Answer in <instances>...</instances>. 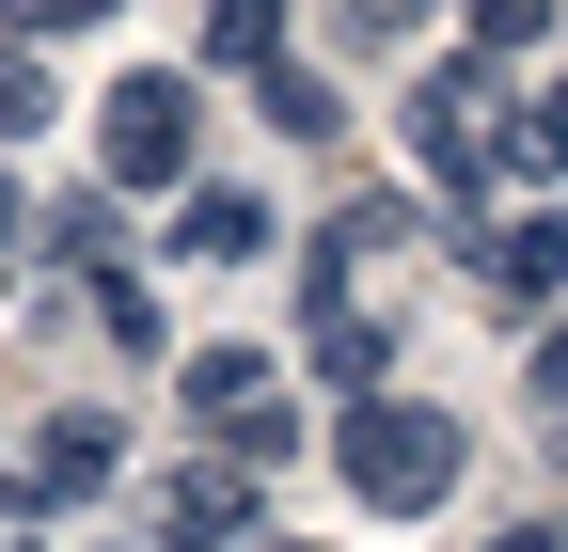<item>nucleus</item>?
<instances>
[{
  "label": "nucleus",
  "mask_w": 568,
  "mask_h": 552,
  "mask_svg": "<svg viewBox=\"0 0 568 552\" xmlns=\"http://www.w3.org/2000/svg\"><path fill=\"white\" fill-rule=\"evenodd\" d=\"M458 458H474V442H458V410H426V395H364V410L332 427V473H347L379 521H426V505L458 490Z\"/></svg>",
  "instance_id": "nucleus-1"
},
{
  "label": "nucleus",
  "mask_w": 568,
  "mask_h": 552,
  "mask_svg": "<svg viewBox=\"0 0 568 552\" xmlns=\"http://www.w3.org/2000/svg\"><path fill=\"white\" fill-rule=\"evenodd\" d=\"M410 174H426V190H458V205L506 190V111H489L474 63H443V80L410 95Z\"/></svg>",
  "instance_id": "nucleus-2"
},
{
  "label": "nucleus",
  "mask_w": 568,
  "mask_h": 552,
  "mask_svg": "<svg viewBox=\"0 0 568 552\" xmlns=\"http://www.w3.org/2000/svg\"><path fill=\"white\" fill-rule=\"evenodd\" d=\"M190 126H205V111H190V80H174V63H142V80L95 111V159H111V190H174V174H190Z\"/></svg>",
  "instance_id": "nucleus-3"
},
{
  "label": "nucleus",
  "mask_w": 568,
  "mask_h": 552,
  "mask_svg": "<svg viewBox=\"0 0 568 552\" xmlns=\"http://www.w3.org/2000/svg\"><path fill=\"white\" fill-rule=\"evenodd\" d=\"M111 458H126L111 410H48L32 458H17V490H32V505H95V490H111Z\"/></svg>",
  "instance_id": "nucleus-4"
},
{
  "label": "nucleus",
  "mask_w": 568,
  "mask_h": 552,
  "mask_svg": "<svg viewBox=\"0 0 568 552\" xmlns=\"http://www.w3.org/2000/svg\"><path fill=\"white\" fill-rule=\"evenodd\" d=\"M474 285H489V300H552V285H568V205H506V222H474Z\"/></svg>",
  "instance_id": "nucleus-5"
},
{
  "label": "nucleus",
  "mask_w": 568,
  "mask_h": 552,
  "mask_svg": "<svg viewBox=\"0 0 568 552\" xmlns=\"http://www.w3.org/2000/svg\"><path fill=\"white\" fill-rule=\"evenodd\" d=\"M253 253H268V205L253 190H190L174 205V268H253Z\"/></svg>",
  "instance_id": "nucleus-6"
},
{
  "label": "nucleus",
  "mask_w": 568,
  "mask_h": 552,
  "mask_svg": "<svg viewBox=\"0 0 568 552\" xmlns=\"http://www.w3.org/2000/svg\"><path fill=\"white\" fill-rule=\"evenodd\" d=\"M174 552H253V490L237 473H174Z\"/></svg>",
  "instance_id": "nucleus-7"
},
{
  "label": "nucleus",
  "mask_w": 568,
  "mask_h": 552,
  "mask_svg": "<svg viewBox=\"0 0 568 552\" xmlns=\"http://www.w3.org/2000/svg\"><path fill=\"white\" fill-rule=\"evenodd\" d=\"M174 395L205 410V427H237V410H268V364H253V348H190V364H174Z\"/></svg>",
  "instance_id": "nucleus-8"
},
{
  "label": "nucleus",
  "mask_w": 568,
  "mask_h": 552,
  "mask_svg": "<svg viewBox=\"0 0 568 552\" xmlns=\"http://www.w3.org/2000/svg\"><path fill=\"white\" fill-rule=\"evenodd\" d=\"M506 174H568V80H537L506 111Z\"/></svg>",
  "instance_id": "nucleus-9"
},
{
  "label": "nucleus",
  "mask_w": 568,
  "mask_h": 552,
  "mask_svg": "<svg viewBox=\"0 0 568 552\" xmlns=\"http://www.w3.org/2000/svg\"><path fill=\"white\" fill-rule=\"evenodd\" d=\"M316 379L364 410V395H379V331H364V316H316Z\"/></svg>",
  "instance_id": "nucleus-10"
},
{
  "label": "nucleus",
  "mask_w": 568,
  "mask_h": 552,
  "mask_svg": "<svg viewBox=\"0 0 568 552\" xmlns=\"http://www.w3.org/2000/svg\"><path fill=\"white\" fill-rule=\"evenodd\" d=\"M268 126H301V143H332L347 111H332V80H316V63H268Z\"/></svg>",
  "instance_id": "nucleus-11"
},
{
  "label": "nucleus",
  "mask_w": 568,
  "mask_h": 552,
  "mask_svg": "<svg viewBox=\"0 0 568 552\" xmlns=\"http://www.w3.org/2000/svg\"><path fill=\"white\" fill-rule=\"evenodd\" d=\"M48 268H111V205H95V190L48 205Z\"/></svg>",
  "instance_id": "nucleus-12"
},
{
  "label": "nucleus",
  "mask_w": 568,
  "mask_h": 552,
  "mask_svg": "<svg viewBox=\"0 0 568 552\" xmlns=\"http://www.w3.org/2000/svg\"><path fill=\"white\" fill-rule=\"evenodd\" d=\"M222 442H237V458L268 473V458H301V410H284V395H268V410H237V427H222Z\"/></svg>",
  "instance_id": "nucleus-13"
},
{
  "label": "nucleus",
  "mask_w": 568,
  "mask_h": 552,
  "mask_svg": "<svg viewBox=\"0 0 568 552\" xmlns=\"http://www.w3.org/2000/svg\"><path fill=\"white\" fill-rule=\"evenodd\" d=\"M521 379H537V410L568 427V331H537V364H521Z\"/></svg>",
  "instance_id": "nucleus-14"
},
{
  "label": "nucleus",
  "mask_w": 568,
  "mask_h": 552,
  "mask_svg": "<svg viewBox=\"0 0 568 552\" xmlns=\"http://www.w3.org/2000/svg\"><path fill=\"white\" fill-rule=\"evenodd\" d=\"M489 552H568V536H552V521H521V536H489Z\"/></svg>",
  "instance_id": "nucleus-15"
},
{
  "label": "nucleus",
  "mask_w": 568,
  "mask_h": 552,
  "mask_svg": "<svg viewBox=\"0 0 568 552\" xmlns=\"http://www.w3.org/2000/svg\"><path fill=\"white\" fill-rule=\"evenodd\" d=\"M0 253H17V190H0Z\"/></svg>",
  "instance_id": "nucleus-16"
}]
</instances>
